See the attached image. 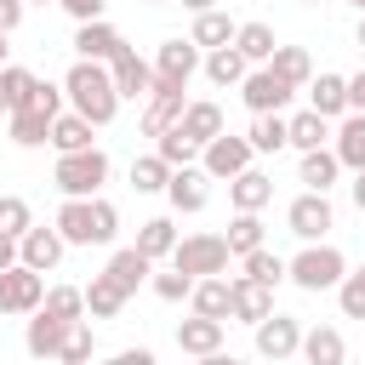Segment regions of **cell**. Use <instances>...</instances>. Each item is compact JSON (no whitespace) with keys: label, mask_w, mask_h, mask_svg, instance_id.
<instances>
[{"label":"cell","mask_w":365,"mask_h":365,"mask_svg":"<svg viewBox=\"0 0 365 365\" xmlns=\"http://www.w3.org/2000/svg\"><path fill=\"white\" fill-rule=\"evenodd\" d=\"M154 6H171V0H154Z\"/></svg>","instance_id":"61"},{"label":"cell","mask_w":365,"mask_h":365,"mask_svg":"<svg viewBox=\"0 0 365 365\" xmlns=\"http://www.w3.org/2000/svg\"><path fill=\"white\" fill-rule=\"evenodd\" d=\"M188 86H165V80H154V91L143 97V114H137V125H143V137H160L165 125H177L182 120V97Z\"/></svg>","instance_id":"10"},{"label":"cell","mask_w":365,"mask_h":365,"mask_svg":"<svg viewBox=\"0 0 365 365\" xmlns=\"http://www.w3.org/2000/svg\"><path fill=\"white\" fill-rule=\"evenodd\" d=\"M23 103H29V108H40V114H51V120H57V114H63V86H51V80H34V86H29V97H23ZM23 103H17V108H23Z\"/></svg>","instance_id":"48"},{"label":"cell","mask_w":365,"mask_h":365,"mask_svg":"<svg viewBox=\"0 0 365 365\" xmlns=\"http://www.w3.org/2000/svg\"><path fill=\"white\" fill-rule=\"evenodd\" d=\"M291 97H297V86H285L268 63H251V68H245V80H240V103H245L251 114H285V108H291Z\"/></svg>","instance_id":"4"},{"label":"cell","mask_w":365,"mask_h":365,"mask_svg":"<svg viewBox=\"0 0 365 365\" xmlns=\"http://www.w3.org/2000/svg\"><path fill=\"white\" fill-rule=\"evenodd\" d=\"M228 251L234 257H245V251H257L262 240H268V228H262V211H234V222H228Z\"/></svg>","instance_id":"36"},{"label":"cell","mask_w":365,"mask_h":365,"mask_svg":"<svg viewBox=\"0 0 365 365\" xmlns=\"http://www.w3.org/2000/svg\"><path fill=\"white\" fill-rule=\"evenodd\" d=\"M74 51H80V57H91V63H108V57H120V51H125V34H120L108 17H91V23H80V29H74Z\"/></svg>","instance_id":"17"},{"label":"cell","mask_w":365,"mask_h":365,"mask_svg":"<svg viewBox=\"0 0 365 365\" xmlns=\"http://www.w3.org/2000/svg\"><path fill=\"white\" fill-rule=\"evenodd\" d=\"M188 40H194L200 51H211V46H228V40H234V17H228V11H217V6H211V11H194V29H188Z\"/></svg>","instance_id":"33"},{"label":"cell","mask_w":365,"mask_h":365,"mask_svg":"<svg viewBox=\"0 0 365 365\" xmlns=\"http://www.w3.org/2000/svg\"><path fill=\"white\" fill-rule=\"evenodd\" d=\"M40 297H46L40 268H29V262L0 268V314H34V308H40Z\"/></svg>","instance_id":"8"},{"label":"cell","mask_w":365,"mask_h":365,"mask_svg":"<svg viewBox=\"0 0 365 365\" xmlns=\"http://www.w3.org/2000/svg\"><path fill=\"white\" fill-rule=\"evenodd\" d=\"M342 80H348V108L365 114V68H359V74H342Z\"/></svg>","instance_id":"52"},{"label":"cell","mask_w":365,"mask_h":365,"mask_svg":"<svg viewBox=\"0 0 365 365\" xmlns=\"http://www.w3.org/2000/svg\"><path fill=\"white\" fill-rule=\"evenodd\" d=\"M182 6H188V11H211L217 0H182Z\"/></svg>","instance_id":"56"},{"label":"cell","mask_w":365,"mask_h":365,"mask_svg":"<svg viewBox=\"0 0 365 365\" xmlns=\"http://www.w3.org/2000/svg\"><path fill=\"white\" fill-rule=\"evenodd\" d=\"M257 160V148H251V137H234L228 125L211 137V143H200V171L211 177V182H228L234 171H245Z\"/></svg>","instance_id":"5"},{"label":"cell","mask_w":365,"mask_h":365,"mask_svg":"<svg viewBox=\"0 0 365 365\" xmlns=\"http://www.w3.org/2000/svg\"><path fill=\"white\" fill-rule=\"evenodd\" d=\"M23 6H46V0H23Z\"/></svg>","instance_id":"60"},{"label":"cell","mask_w":365,"mask_h":365,"mask_svg":"<svg viewBox=\"0 0 365 365\" xmlns=\"http://www.w3.org/2000/svg\"><path fill=\"white\" fill-rule=\"evenodd\" d=\"M302 91H308V108L314 114H325V120H342L348 114V80L342 74H314Z\"/></svg>","instance_id":"21"},{"label":"cell","mask_w":365,"mask_h":365,"mask_svg":"<svg viewBox=\"0 0 365 365\" xmlns=\"http://www.w3.org/2000/svg\"><path fill=\"white\" fill-rule=\"evenodd\" d=\"M228 200H234V211H262V205H274V177L245 165L228 177Z\"/></svg>","instance_id":"19"},{"label":"cell","mask_w":365,"mask_h":365,"mask_svg":"<svg viewBox=\"0 0 365 365\" xmlns=\"http://www.w3.org/2000/svg\"><path fill=\"white\" fill-rule=\"evenodd\" d=\"M274 46H279V40H274L268 23H257V17H251V23H234V51H240L245 63H268Z\"/></svg>","instance_id":"29"},{"label":"cell","mask_w":365,"mask_h":365,"mask_svg":"<svg viewBox=\"0 0 365 365\" xmlns=\"http://www.w3.org/2000/svg\"><path fill=\"white\" fill-rule=\"evenodd\" d=\"M29 86H34V74H29L23 63H0V91H6V103H11V108L29 97Z\"/></svg>","instance_id":"49"},{"label":"cell","mask_w":365,"mask_h":365,"mask_svg":"<svg viewBox=\"0 0 365 365\" xmlns=\"http://www.w3.org/2000/svg\"><path fill=\"white\" fill-rule=\"evenodd\" d=\"M200 68H205V80H211V86H222V91H228V86H240V80H245V68H251V63H245V57L234 51V40H228V46H211V51L200 57Z\"/></svg>","instance_id":"25"},{"label":"cell","mask_w":365,"mask_h":365,"mask_svg":"<svg viewBox=\"0 0 365 365\" xmlns=\"http://www.w3.org/2000/svg\"><path fill=\"white\" fill-rule=\"evenodd\" d=\"M23 17H29V6H23V0H0V34H11Z\"/></svg>","instance_id":"51"},{"label":"cell","mask_w":365,"mask_h":365,"mask_svg":"<svg viewBox=\"0 0 365 365\" xmlns=\"http://www.w3.org/2000/svg\"><path fill=\"white\" fill-rule=\"evenodd\" d=\"M165 200H171V211H205L211 205V177L200 171V160L194 165H171V177H165Z\"/></svg>","instance_id":"11"},{"label":"cell","mask_w":365,"mask_h":365,"mask_svg":"<svg viewBox=\"0 0 365 365\" xmlns=\"http://www.w3.org/2000/svg\"><path fill=\"white\" fill-rule=\"evenodd\" d=\"M103 274H108V279H114V285H120V291L131 297V291H137V285H143V279L154 274V262H148V257H143L137 245H125V251H114V257H108V268H103Z\"/></svg>","instance_id":"27"},{"label":"cell","mask_w":365,"mask_h":365,"mask_svg":"<svg viewBox=\"0 0 365 365\" xmlns=\"http://www.w3.org/2000/svg\"><path fill=\"white\" fill-rule=\"evenodd\" d=\"M6 131H11L17 148H46V143H51V114H40V108L23 103V108L6 114Z\"/></svg>","instance_id":"23"},{"label":"cell","mask_w":365,"mask_h":365,"mask_svg":"<svg viewBox=\"0 0 365 365\" xmlns=\"http://www.w3.org/2000/svg\"><path fill=\"white\" fill-rule=\"evenodd\" d=\"M285 125H291V137H285V148H319V143H331V120L325 114H314V108H302V114H285Z\"/></svg>","instance_id":"31"},{"label":"cell","mask_w":365,"mask_h":365,"mask_svg":"<svg viewBox=\"0 0 365 365\" xmlns=\"http://www.w3.org/2000/svg\"><path fill=\"white\" fill-rule=\"evenodd\" d=\"M251 331H257V354L262 359H291L302 348V319H291V314H262Z\"/></svg>","instance_id":"13"},{"label":"cell","mask_w":365,"mask_h":365,"mask_svg":"<svg viewBox=\"0 0 365 365\" xmlns=\"http://www.w3.org/2000/svg\"><path fill=\"white\" fill-rule=\"evenodd\" d=\"M348 274V257L325 240H302V251L285 262V279L297 291H336V279Z\"/></svg>","instance_id":"2"},{"label":"cell","mask_w":365,"mask_h":365,"mask_svg":"<svg viewBox=\"0 0 365 365\" xmlns=\"http://www.w3.org/2000/svg\"><path fill=\"white\" fill-rule=\"evenodd\" d=\"M336 308H342V319H365V262L336 279Z\"/></svg>","instance_id":"41"},{"label":"cell","mask_w":365,"mask_h":365,"mask_svg":"<svg viewBox=\"0 0 365 365\" xmlns=\"http://www.w3.org/2000/svg\"><path fill=\"white\" fill-rule=\"evenodd\" d=\"M354 6H359V11H365V0H354Z\"/></svg>","instance_id":"63"},{"label":"cell","mask_w":365,"mask_h":365,"mask_svg":"<svg viewBox=\"0 0 365 365\" xmlns=\"http://www.w3.org/2000/svg\"><path fill=\"white\" fill-rule=\"evenodd\" d=\"M0 114H11V103H6V91H0Z\"/></svg>","instance_id":"59"},{"label":"cell","mask_w":365,"mask_h":365,"mask_svg":"<svg viewBox=\"0 0 365 365\" xmlns=\"http://www.w3.org/2000/svg\"><path fill=\"white\" fill-rule=\"evenodd\" d=\"M11 262H17V240H11V234H0V268H11Z\"/></svg>","instance_id":"54"},{"label":"cell","mask_w":365,"mask_h":365,"mask_svg":"<svg viewBox=\"0 0 365 365\" xmlns=\"http://www.w3.org/2000/svg\"><path fill=\"white\" fill-rule=\"evenodd\" d=\"M29 222H34L29 200H23V194H0V234H11V240H17Z\"/></svg>","instance_id":"47"},{"label":"cell","mask_w":365,"mask_h":365,"mask_svg":"<svg viewBox=\"0 0 365 365\" xmlns=\"http://www.w3.org/2000/svg\"><path fill=\"white\" fill-rule=\"evenodd\" d=\"M245 137H251V148H257V154H279V148H285V137H291V125H285V114H257Z\"/></svg>","instance_id":"39"},{"label":"cell","mask_w":365,"mask_h":365,"mask_svg":"<svg viewBox=\"0 0 365 365\" xmlns=\"http://www.w3.org/2000/svg\"><path fill=\"white\" fill-rule=\"evenodd\" d=\"M91 131H97V125H91L86 114L63 108V114L51 120V148H57V154H68V148H91Z\"/></svg>","instance_id":"34"},{"label":"cell","mask_w":365,"mask_h":365,"mask_svg":"<svg viewBox=\"0 0 365 365\" xmlns=\"http://www.w3.org/2000/svg\"><path fill=\"white\" fill-rule=\"evenodd\" d=\"M63 103L74 114H86L91 125H108L120 114V91H114V74L108 63H91V57H74V68L63 74Z\"/></svg>","instance_id":"1"},{"label":"cell","mask_w":365,"mask_h":365,"mask_svg":"<svg viewBox=\"0 0 365 365\" xmlns=\"http://www.w3.org/2000/svg\"><path fill=\"white\" fill-rule=\"evenodd\" d=\"M268 68L285 80V86H308L314 80V57H308V46H274V57H268Z\"/></svg>","instance_id":"30"},{"label":"cell","mask_w":365,"mask_h":365,"mask_svg":"<svg viewBox=\"0 0 365 365\" xmlns=\"http://www.w3.org/2000/svg\"><path fill=\"white\" fill-rule=\"evenodd\" d=\"M200 57H205V51H200L194 40H182V34H177V40H160V51H154V80L188 86V80L200 74Z\"/></svg>","instance_id":"9"},{"label":"cell","mask_w":365,"mask_h":365,"mask_svg":"<svg viewBox=\"0 0 365 365\" xmlns=\"http://www.w3.org/2000/svg\"><path fill=\"white\" fill-rule=\"evenodd\" d=\"M354 40H359V51H365V11H359V29H354Z\"/></svg>","instance_id":"57"},{"label":"cell","mask_w":365,"mask_h":365,"mask_svg":"<svg viewBox=\"0 0 365 365\" xmlns=\"http://www.w3.org/2000/svg\"><path fill=\"white\" fill-rule=\"evenodd\" d=\"M171 245H177V222H171V217H148V222L137 228V251H143L148 262L171 257Z\"/></svg>","instance_id":"35"},{"label":"cell","mask_w":365,"mask_h":365,"mask_svg":"<svg viewBox=\"0 0 365 365\" xmlns=\"http://www.w3.org/2000/svg\"><path fill=\"white\" fill-rule=\"evenodd\" d=\"M302 6H319V0H302Z\"/></svg>","instance_id":"62"},{"label":"cell","mask_w":365,"mask_h":365,"mask_svg":"<svg viewBox=\"0 0 365 365\" xmlns=\"http://www.w3.org/2000/svg\"><path fill=\"white\" fill-rule=\"evenodd\" d=\"M108 74H114L120 103H143V97L154 91V63H148V57H137L131 46H125L120 57H108Z\"/></svg>","instance_id":"14"},{"label":"cell","mask_w":365,"mask_h":365,"mask_svg":"<svg viewBox=\"0 0 365 365\" xmlns=\"http://www.w3.org/2000/svg\"><path fill=\"white\" fill-rule=\"evenodd\" d=\"M154 154H160L165 165H194V160H200V143H194L182 125H165V131L154 137Z\"/></svg>","instance_id":"38"},{"label":"cell","mask_w":365,"mask_h":365,"mask_svg":"<svg viewBox=\"0 0 365 365\" xmlns=\"http://www.w3.org/2000/svg\"><path fill=\"white\" fill-rule=\"evenodd\" d=\"M308 365H342L348 359V342H342V331L336 325H314V331H302V348H297Z\"/></svg>","instance_id":"24"},{"label":"cell","mask_w":365,"mask_h":365,"mask_svg":"<svg viewBox=\"0 0 365 365\" xmlns=\"http://www.w3.org/2000/svg\"><path fill=\"white\" fill-rule=\"evenodd\" d=\"M57 234L68 240V245H91V200H74V194H63V205H57Z\"/></svg>","instance_id":"26"},{"label":"cell","mask_w":365,"mask_h":365,"mask_svg":"<svg viewBox=\"0 0 365 365\" xmlns=\"http://www.w3.org/2000/svg\"><path fill=\"white\" fill-rule=\"evenodd\" d=\"M40 308L57 314V319H86V291H80V285H51V291L40 297Z\"/></svg>","instance_id":"43"},{"label":"cell","mask_w":365,"mask_h":365,"mask_svg":"<svg viewBox=\"0 0 365 365\" xmlns=\"http://www.w3.org/2000/svg\"><path fill=\"white\" fill-rule=\"evenodd\" d=\"M228 240L222 234H188V240H177L171 245V268H182V274H228Z\"/></svg>","instance_id":"6"},{"label":"cell","mask_w":365,"mask_h":365,"mask_svg":"<svg viewBox=\"0 0 365 365\" xmlns=\"http://www.w3.org/2000/svg\"><path fill=\"white\" fill-rule=\"evenodd\" d=\"M91 354H97V336H91V325H86V319H74V325H68V336H63V348H57V359H63V365H86Z\"/></svg>","instance_id":"44"},{"label":"cell","mask_w":365,"mask_h":365,"mask_svg":"<svg viewBox=\"0 0 365 365\" xmlns=\"http://www.w3.org/2000/svg\"><path fill=\"white\" fill-rule=\"evenodd\" d=\"M194 143H211L217 131H222V108L217 103H182V120H177Z\"/></svg>","instance_id":"37"},{"label":"cell","mask_w":365,"mask_h":365,"mask_svg":"<svg viewBox=\"0 0 365 365\" xmlns=\"http://www.w3.org/2000/svg\"><path fill=\"white\" fill-rule=\"evenodd\" d=\"M336 177H342V160H336V148H331V143L302 148V165H297V182H302V188L331 194V188H336Z\"/></svg>","instance_id":"18"},{"label":"cell","mask_w":365,"mask_h":365,"mask_svg":"<svg viewBox=\"0 0 365 365\" xmlns=\"http://www.w3.org/2000/svg\"><path fill=\"white\" fill-rule=\"evenodd\" d=\"M148 285H154V297H160V302H188V291H194V274H182V268H165V274H154Z\"/></svg>","instance_id":"46"},{"label":"cell","mask_w":365,"mask_h":365,"mask_svg":"<svg viewBox=\"0 0 365 365\" xmlns=\"http://www.w3.org/2000/svg\"><path fill=\"white\" fill-rule=\"evenodd\" d=\"M262 314H274V285H262V279H251V274L228 279V319L257 325Z\"/></svg>","instance_id":"15"},{"label":"cell","mask_w":365,"mask_h":365,"mask_svg":"<svg viewBox=\"0 0 365 365\" xmlns=\"http://www.w3.org/2000/svg\"><path fill=\"white\" fill-rule=\"evenodd\" d=\"M240 268H245L251 279H262V285H279V279H285V257H279V251H268V245L245 251V257H240Z\"/></svg>","instance_id":"42"},{"label":"cell","mask_w":365,"mask_h":365,"mask_svg":"<svg viewBox=\"0 0 365 365\" xmlns=\"http://www.w3.org/2000/svg\"><path fill=\"white\" fill-rule=\"evenodd\" d=\"M285 228L297 234V240H325L331 228H336V211H331V194H319V188H302L291 205H285Z\"/></svg>","instance_id":"7"},{"label":"cell","mask_w":365,"mask_h":365,"mask_svg":"<svg viewBox=\"0 0 365 365\" xmlns=\"http://www.w3.org/2000/svg\"><path fill=\"white\" fill-rule=\"evenodd\" d=\"M6 40H11V34H0V63H6V51H11V46H6Z\"/></svg>","instance_id":"58"},{"label":"cell","mask_w":365,"mask_h":365,"mask_svg":"<svg viewBox=\"0 0 365 365\" xmlns=\"http://www.w3.org/2000/svg\"><path fill=\"white\" fill-rule=\"evenodd\" d=\"M63 251H68V240L57 234V222H51V228L29 222V228L17 234V262H29V268H40V274H51V268L63 262Z\"/></svg>","instance_id":"12"},{"label":"cell","mask_w":365,"mask_h":365,"mask_svg":"<svg viewBox=\"0 0 365 365\" xmlns=\"http://www.w3.org/2000/svg\"><path fill=\"white\" fill-rule=\"evenodd\" d=\"M80 291H86V314H91V319H114V314L131 302L108 274H91V285H80Z\"/></svg>","instance_id":"32"},{"label":"cell","mask_w":365,"mask_h":365,"mask_svg":"<svg viewBox=\"0 0 365 365\" xmlns=\"http://www.w3.org/2000/svg\"><path fill=\"white\" fill-rule=\"evenodd\" d=\"M68 325H74V319H57V314L34 308V319H29V331H23V348H29L34 359H57V348H63Z\"/></svg>","instance_id":"20"},{"label":"cell","mask_w":365,"mask_h":365,"mask_svg":"<svg viewBox=\"0 0 365 365\" xmlns=\"http://www.w3.org/2000/svg\"><path fill=\"white\" fill-rule=\"evenodd\" d=\"M165 177H171V165L160 154H137L131 160V188L137 194H165Z\"/></svg>","instance_id":"40"},{"label":"cell","mask_w":365,"mask_h":365,"mask_svg":"<svg viewBox=\"0 0 365 365\" xmlns=\"http://www.w3.org/2000/svg\"><path fill=\"white\" fill-rule=\"evenodd\" d=\"M331 148H336L342 171H359V165H365V114H359V108L342 114V125L331 131Z\"/></svg>","instance_id":"22"},{"label":"cell","mask_w":365,"mask_h":365,"mask_svg":"<svg viewBox=\"0 0 365 365\" xmlns=\"http://www.w3.org/2000/svg\"><path fill=\"white\" fill-rule=\"evenodd\" d=\"M51 182H57L63 194H74V200H91V194H103V182H108V154H103L97 143H91V148H68V154H57Z\"/></svg>","instance_id":"3"},{"label":"cell","mask_w":365,"mask_h":365,"mask_svg":"<svg viewBox=\"0 0 365 365\" xmlns=\"http://www.w3.org/2000/svg\"><path fill=\"white\" fill-rule=\"evenodd\" d=\"M188 308L211 314V319H228V274H200L194 291H188Z\"/></svg>","instance_id":"28"},{"label":"cell","mask_w":365,"mask_h":365,"mask_svg":"<svg viewBox=\"0 0 365 365\" xmlns=\"http://www.w3.org/2000/svg\"><path fill=\"white\" fill-rule=\"evenodd\" d=\"M348 194H354V205H359V211H365V165H359V171H354V182H348Z\"/></svg>","instance_id":"55"},{"label":"cell","mask_w":365,"mask_h":365,"mask_svg":"<svg viewBox=\"0 0 365 365\" xmlns=\"http://www.w3.org/2000/svg\"><path fill=\"white\" fill-rule=\"evenodd\" d=\"M228 336V319H211V314H194V319H177V348L194 354V359H211Z\"/></svg>","instance_id":"16"},{"label":"cell","mask_w":365,"mask_h":365,"mask_svg":"<svg viewBox=\"0 0 365 365\" xmlns=\"http://www.w3.org/2000/svg\"><path fill=\"white\" fill-rule=\"evenodd\" d=\"M114 359H120V365H154V354H148V348H120Z\"/></svg>","instance_id":"53"},{"label":"cell","mask_w":365,"mask_h":365,"mask_svg":"<svg viewBox=\"0 0 365 365\" xmlns=\"http://www.w3.org/2000/svg\"><path fill=\"white\" fill-rule=\"evenodd\" d=\"M57 6H63L74 23H91V17H103V11H108V0H57Z\"/></svg>","instance_id":"50"},{"label":"cell","mask_w":365,"mask_h":365,"mask_svg":"<svg viewBox=\"0 0 365 365\" xmlns=\"http://www.w3.org/2000/svg\"><path fill=\"white\" fill-rule=\"evenodd\" d=\"M114 234H120V211H114V200L91 194V245H114Z\"/></svg>","instance_id":"45"}]
</instances>
